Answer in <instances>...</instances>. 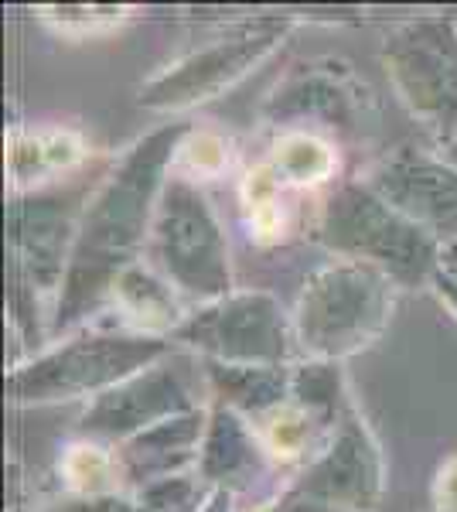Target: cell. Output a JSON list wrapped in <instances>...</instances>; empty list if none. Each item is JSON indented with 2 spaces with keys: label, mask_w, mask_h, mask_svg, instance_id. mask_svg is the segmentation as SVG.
I'll return each instance as SVG.
<instances>
[{
  "label": "cell",
  "mask_w": 457,
  "mask_h": 512,
  "mask_svg": "<svg viewBox=\"0 0 457 512\" xmlns=\"http://www.w3.org/2000/svg\"><path fill=\"white\" fill-rule=\"evenodd\" d=\"M314 239L338 260L372 263L400 287L430 284L444 243L406 219L362 178L342 181L324 202Z\"/></svg>",
  "instance_id": "obj_3"
},
{
  "label": "cell",
  "mask_w": 457,
  "mask_h": 512,
  "mask_svg": "<svg viewBox=\"0 0 457 512\" xmlns=\"http://www.w3.org/2000/svg\"><path fill=\"white\" fill-rule=\"evenodd\" d=\"M191 410H202L191 366L178 352H171L154 366L140 369L137 376L123 379L113 390L99 393L79 417V437L120 448L130 437L151 431L171 417L191 414Z\"/></svg>",
  "instance_id": "obj_11"
},
{
  "label": "cell",
  "mask_w": 457,
  "mask_h": 512,
  "mask_svg": "<svg viewBox=\"0 0 457 512\" xmlns=\"http://www.w3.org/2000/svg\"><path fill=\"white\" fill-rule=\"evenodd\" d=\"M171 342L226 366H290V359L301 355L294 318L267 291H232L212 304H198Z\"/></svg>",
  "instance_id": "obj_7"
},
{
  "label": "cell",
  "mask_w": 457,
  "mask_h": 512,
  "mask_svg": "<svg viewBox=\"0 0 457 512\" xmlns=\"http://www.w3.org/2000/svg\"><path fill=\"white\" fill-rule=\"evenodd\" d=\"M174 352L171 338L137 335L127 328H93L79 332L38 359L11 369L7 400L21 407H48V403L96 396L137 376L140 369L161 362Z\"/></svg>",
  "instance_id": "obj_4"
},
{
  "label": "cell",
  "mask_w": 457,
  "mask_h": 512,
  "mask_svg": "<svg viewBox=\"0 0 457 512\" xmlns=\"http://www.w3.org/2000/svg\"><path fill=\"white\" fill-rule=\"evenodd\" d=\"M103 175L106 171H93L89 178H72L69 185L11 195V205H7V246H11L21 277L38 294L62 291L72 250H76L82 212H86Z\"/></svg>",
  "instance_id": "obj_10"
},
{
  "label": "cell",
  "mask_w": 457,
  "mask_h": 512,
  "mask_svg": "<svg viewBox=\"0 0 457 512\" xmlns=\"http://www.w3.org/2000/svg\"><path fill=\"white\" fill-rule=\"evenodd\" d=\"M130 7H38V18L52 24L62 35H99V31L120 28L123 21H130Z\"/></svg>",
  "instance_id": "obj_25"
},
{
  "label": "cell",
  "mask_w": 457,
  "mask_h": 512,
  "mask_svg": "<svg viewBox=\"0 0 457 512\" xmlns=\"http://www.w3.org/2000/svg\"><path fill=\"white\" fill-rule=\"evenodd\" d=\"M58 472H62L72 495H120L127 489L116 448L99 441H86V437L72 441L62 451Z\"/></svg>",
  "instance_id": "obj_21"
},
{
  "label": "cell",
  "mask_w": 457,
  "mask_h": 512,
  "mask_svg": "<svg viewBox=\"0 0 457 512\" xmlns=\"http://www.w3.org/2000/svg\"><path fill=\"white\" fill-rule=\"evenodd\" d=\"M154 270L188 301L212 304L232 294L229 243L209 198L191 178L171 171L151 226Z\"/></svg>",
  "instance_id": "obj_5"
},
{
  "label": "cell",
  "mask_w": 457,
  "mask_h": 512,
  "mask_svg": "<svg viewBox=\"0 0 457 512\" xmlns=\"http://www.w3.org/2000/svg\"><path fill=\"white\" fill-rule=\"evenodd\" d=\"M45 512H134V492L120 495H69Z\"/></svg>",
  "instance_id": "obj_27"
},
{
  "label": "cell",
  "mask_w": 457,
  "mask_h": 512,
  "mask_svg": "<svg viewBox=\"0 0 457 512\" xmlns=\"http://www.w3.org/2000/svg\"><path fill=\"white\" fill-rule=\"evenodd\" d=\"M188 123H164L140 137L96 185L79 222L76 250L52 315V338L69 335L103 304H110L116 277L140 263L151 243V226L164 181L171 178Z\"/></svg>",
  "instance_id": "obj_1"
},
{
  "label": "cell",
  "mask_w": 457,
  "mask_h": 512,
  "mask_svg": "<svg viewBox=\"0 0 457 512\" xmlns=\"http://www.w3.org/2000/svg\"><path fill=\"white\" fill-rule=\"evenodd\" d=\"M396 96L440 147L457 137V21L417 18L396 24L379 48Z\"/></svg>",
  "instance_id": "obj_8"
},
{
  "label": "cell",
  "mask_w": 457,
  "mask_h": 512,
  "mask_svg": "<svg viewBox=\"0 0 457 512\" xmlns=\"http://www.w3.org/2000/svg\"><path fill=\"white\" fill-rule=\"evenodd\" d=\"M396 284L372 263L335 260L304 280L294 304V335L304 359L342 362L386 332L396 308Z\"/></svg>",
  "instance_id": "obj_2"
},
{
  "label": "cell",
  "mask_w": 457,
  "mask_h": 512,
  "mask_svg": "<svg viewBox=\"0 0 457 512\" xmlns=\"http://www.w3.org/2000/svg\"><path fill=\"white\" fill-rule=\"evenodd\" d=\"M89 161V147L69 127H14L7 134V181L11 195L52 188Z\"/></svg>",
  "instance_id": "obj_16"
},
{
  "label": "cell",
  "mask_w": 457,
  "mask_h": 512,
  "mask_svg": "<svg viewBox=\"0 0 457 512\" xmlns=\"http://www.w3.org/2000/svg\"><path fill=\"white\" fill-rule=\"evenodd\" d=\"M205 427H209V410H191V414L171 417L151 431L130 437L116 448L120 472L127 489H147L164 478H181L185 468L198 465L202 454Z\"/></svg>",
  "instance_id": "obj_14"
},
{
  "label": "cell",
  "mask_w": 457,
  "mask_h": 512,
  "mask_svg": "<svg viewBox=\"0 0 457 512\" xmlns=\"http://www.w3.org/2000/svg\"><path fill=\"white\" fill-rule=\"evenodd\" d=\"M232 502H236V495L226 492V489H209V495H205L202 509L198 512H232Z\"/></svg>",
  "instance_id": "obj_29"
},
{
  "label": "cell",
  "mask_w": 457,
  "mask_h": 512,
  "mask_svg": "<svg viewBox=\"0 0 457 512\" xmlns=\"http://www.w3.org/2000/svg\"><path fill=\"white\" fill-rule=\"evenodd\" d=\"M434 509L457 512V454L440 465V472L434 478Z\"/></svg>",
  "instance_id": "obj_28"
},
{
  "label": "cell",
  "mask_w": 457,
  "mask_h": 512,
  "mask_svg": "<svg viewBox=\"0 0 457 512\" xmlns=\"http://www.w3.org/2000/svg\"><path fill=\"white\" fill-rule=\"evenodd\" d=\"M430 287H434L440 301H444L447 308H451L454 315H457V284H454V280H444V277H437V274H434V280H430Z\"/></svg>",
  "instance_id": "obj_30"
},
{
  "label": "cell",
  "mask_w": 457,
  "mask_h": 512,
  "mask_svg": "<svg viewBox=\"0 0 457 512\" xmlns=\"http://www.w3.org/2000/svg\"><path fill=\"white\" fill-rule=\"evenodd\" d=\"M372 93L352 65L338 59L301 62L277 82L263 103V120L284 130H304V123L338 134H352L369 110Z\"/></svg>",
  "instance_id": "obj_12"
},
{
  "label": "cell",
  "mask_w": 457,
  "mask_h": 512,
  "mask_svg": "<svg viewBox=\"0 0 457 512\" xmlns=\"http://www.w3.org/2000/svg\"><path fill=\"white\" fill-rule=\"evenodd\" d=\"M229 140L222 134H215V130H195L191 127L185 140H181L178 147V175H185L191 181H202V178H219L222 171L229 168Z\"/></svg>",
  "instance_id": "obj_24"
},
{
  "label": "cell",
  "mask_w": 457,
  "mask_h": 512,
  "mask_svg": "<svg viewBox=\"0 0 457 512\" xmlns=\"http://www.w3.org/2000/svg\"><path fill=\"white\" fill-rule=\"evenodd\" d=\"M290 28H294L290 18H270V14L236 24L209 45L164 65L157 76L140 86L137 103L154 113H185L212 103L229 93L239 79H246L260 62H267L284 45Z\"/></svg>",
  "instance_id": "obj_6"
},
{
  "label": "cell",
  "mask_w": 457,
  "mask_h": 512,
  "mask_svg": "<svg viewBox=\"0 0 457 512\" xmlns=\"http://www.w3.org/2000/svg\"><path fill=\"white\" fill-rule=\"evenodd\" d=\"M342 369L338 362L304 359L290 373V400L304 407L307 414L324 420L328 427H338L342 420Z\"/></svg>",
  "instance_id": "obj_23"
},
{
  "label": "cell",
  "mask_w": 457,
  "mask_h": 512,
  "mask_svg": "<svg viewBox=\"0 0 457 512\" xmlns=\"http://www.w3.org/2000/svg\"><path fill=\"white\" fill-rule=\"evenodd\" d=\"M362 181L444 246L457 243V164L444 154L400 147L372 164Z\"/></svg>",
  "instance_id": "obj_13"
},
{
  "label": "cell",
  "mask_w": 457,
  "mask_h": 512,
  "mask_svg": "<svg viewBox=\"0 0 457 512\" xmlns=\"http://www.w3.org/2000/svg\"><path fill=\"white\" fill-rule=\"evenodd\" d=\"M178 297L181 294L174 291L154 267L134 263V267L116 277V284L110 291V304L123 315L127 332L171 338L178 332L181 321L188 318V311L181 308Z\"/></svg>",
  "instance_id": "obj_17"
},
{
  "label": "cell",
  "mask_w": 457,
  "mask_h": 512,
  "mask_svg": "<svg viewBox=\"0 0 457 512\" xmlns=\"http://www.w3.org/2000/svg\"><path fill=\"white\" fill-rule=\"evenodd\" d=\"M205 383L215 393V403L236 410L249 424H260L290 400V373L294 366H226V362H205Z\"/></svg>",
  "instance_id": "obj_18"
},
{
  "label": "cell",
  "mask_w": 457,
  "mask_h": 512,
  "mask_svg": "<svg viewBox=\"0 0 457 512\" xmlns=\"http://www.w3.org/2000/svg\"><path fill=\"white\" fill-rule=\"evenodd\" d=\"M342 424V420H338ZM260 431V441L267 448L273 465H294V461H307L311 451L324 448L335 434V427H328L324 420L307 414L304 407H297L294 400H287L284 407H277L267 414L260 424H253Z\"/></svg>",
  "instance_id": "obj_20"
},
{
  "label": "cell",
  "mask_w": 457,
  "mask_h": 512,
  "mask_svg": "<svg viewBox=\"0 0 457 512\" xmlns=\"http://www.w3.org/2000/svg\"><path fill=\"white\" fill-rule=\"evenodd\" d=\"M267 164L290 188H318L335 178L338 154L314 130H280L270 144Z\"/></svg>",
  "instance_id": "obj_19"
},
{
  "label": "cell",
  "mask_w": 457,
  "mask_h": 512,
  "mask_svg": "<svg viewBox=\"0 0 457 512\" xmlns=\"http://www.w3.org/2000/svg\"><path fill=\"white\" fill-rule=\"evenodd\" d=\"M270 465V454L263 448L260 431L239 417L236 410L212 403L209 427H205L202 454H198V482L205 489H226L239 495L256 482Z\"/></svg>",
  "instance_id": "obj_15"
},
{
  "label": "cell",
  "mask_w": 457,
  "mask_h": 512,
  "mask_svg": "<svg viewBox=\"0 0 457 512\" xmlns=\"http://www.w3.org/2000/svg\"><path fill=\"white\" fill-rule=\"evenodd\" d=\"M440 154H444V158L451 161V164H457V137H454V140H451V144H447V147H440Z\"/></svg>",
  "instance_id": "obj_31"
},
{
  "label": "cell",
  "mask_w": 457,
  "mask_h": 512,
  "mask_svg": "<svg viewBox=\"0 0 457 512\" xmlns=\"http://www.w3.org/2000/svg\"><path fill=\"white\" fill-rule=\"evenodd\" d=\"M205 495L209 489L198 478H164L134 492V512H198Z\"/></svg>",
  "instance_id": "obj_26"
},
{
  "label": "cell",
  "mask_w": 457,
  "mask_h": 512,
  "mask_svg": "<svg viewBox=\"0 0 457 512\" xmlns=\"http://www.w3.org/2000/svg\"><path fill=\"white\" fill-rule=\"evenodd\" d=\"M280 192H284V181L277 178V171L270 168L267 161L253 164L243 178V205H246V226L249 236L260 246L280 243L284 236V202H280Z\"/></svg>",
  "instance_id": "obj_22"
},
{
  "label": "cell",
  "mask_w": 457,
  "mask_h": 512,
  "mask_svg": "<svg viewBox=\"0 0 457 512\" xmlns=\"http://www.w3.org/2000/svg\"><path fill=\"white\" fill-rule=\"evenodd\" d=\"M386 489V465L376 437L355 410H345L331 441L304 472L260 512H372Z\"/></svg>",
  "instance_id": "obj_9"
}]
</instances>
